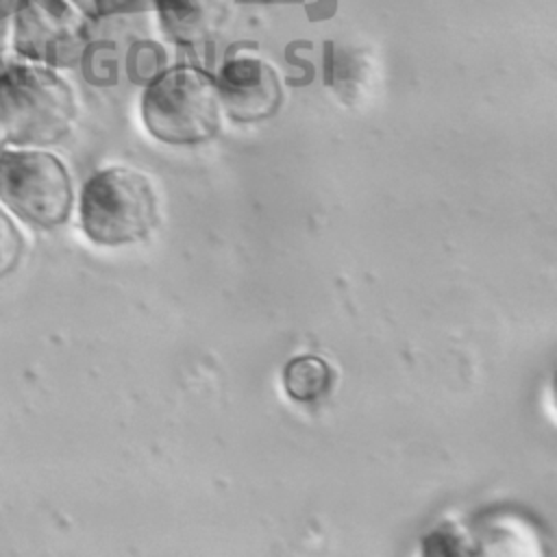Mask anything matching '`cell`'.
I'll return each mask as SVG.
<instances>
[{"label":"cell","mask_w":557,"mask_h":557,"mask_svg":"<svg viewBox=\"0 0 557 557\" xmlns=\"http://www.w3.org/2000/svg\"><path fill=\"white\" fill-rule=\"evenodd\" d=\"M72 181L65 163L46 150L0 152V200L26 224L54 228L70 218Z\"/></svg>","instance_id":"obj_4"},{"label":"cell","mask_w":557,"mask_h":557,"mask_svg":"<svg viewBox=\"0 0 557 557\" xmlns=\"http://www.w3.org/2000/svg\"><path fill=\"white\" fill-rule=\"evenodd\" d=\"M89 17H102L120 9L126 0H74Z\"/></svg>","instance_id":"obj_11"},{"label":"cell","mask_w":557,"mask_h":557,"mask_svg":"<svg viewBox=\"0 0 557 557\" xmlns=\"http://www.w3.org/2000/svg\"><path fill=\"white\" fill-rule=\"evenodd\" d=\"M9 144V133H7V126H4V120L0 115V152L4 150V146Z\"/></svg>","instance_id":"obj_12"},{"label":"cell","mask_w":557,"mask_h":557,"mask_svg":"<svg viewBox=\"0 0 557 557\" xmlns=\"http://www.w3.org/2000/svg\"><path fill=\"white\" fill-rule=\"evenodd\" d=\"M331 370L324 359L313 355H302L292 359L283 372V385L289 398L300 403L320 400L331 387Z\"/></svg>","instance_id":"obj_8"},{"label":"cell","mask_w":557,"mask_h":557,"mask_svg":"<svg viewBox=\"0 0 557 557\" xmlns=\"http://www.w3.org/2000/svg\"><path fill=\"white\" fill-rule=\"evenodd\" d=\"M76 113L74 89L54 67L28 61L0 72V115L9 144L54 146L70 135Z\"/></svg>","instance_id":"obj_1"},{"label":"cell","mask_w":557,"mask_h":557,"mask_svg":"<svg viewBox=\"0 0 557 557\" xmlns=\"http://www.w3.org/2000/svg\"><path fill=\"white\" fill-rule=\"evenodd\" d=\"M89 35V15L74 0H17L11 50L50 67L78 59Z\"/></svg>","instance_id":"obj_5"},{"label":"cell","mask_w":557,"mask_h":557,"mask_svg":"<svg viewBox=\"0 0 557 557\" xmlns=\"http://www.w3.org/2000/svg\"><path fill=\"white\" fill-rule=\"evenodd\" d=\"M222 102L215 78L194 65H174L154 76L141 96L146 131L172 146H194L218 135Z\"/></svg>","instance_id":"obj_2"},{"label":"cell","mask_w":557,"mask_h":557,"mask_svg":"<svg viewBox=\"0 0 557 557\" xmlns=\"http://www.w3.org/2000/svg\"><path fill=\"white\" fill-rule=\"evenodd\" d=\"M81 224L100 246H122L146 237L157 224L150 181L131 168L96 172L81 194Z\"/></svg>","instance_id":"obj_3"},{"label":"cell","mask_w":557,"mask_h":557,"mask_svg":"<svg viewBox=\"0 0 557 557\" xmlns=\"http://www.w3.org/2000/svg\"><path fill=\"white\" fill-rule=\"evenodd\" d=\"M17 0H0V54L11 50Z\"/></svg>","instance_id":"obj_10"},{"label":"cell","mask_w":557,"mask_h":557,"mask_svg":"<svg viewBox=\"0 0 557 557\" xmlns=\"http://www.w3.org/2000/svg\"><path fill=\"white\" fill-rule=\"evenodd\" d=\"M24 255V237L13 220L0 209V278L11 274Z\"/></svg>","instance_id":"obj_9"},{"label":"cell","mask_w":557,"mask_h":557,"mask_svg":"<svg viewBox=\"0 0 557 557\" xmlns=\"http://www.w3.org/2000/svg\"><path fill=\"white\" fill-rule=\"evenodd\" d=\"M235 0H154L163 35L181 46L209 44L226 28Z\"/></svg>","instance_id":"obj_7"},{"label":"cell","mask_w":557,"mask_h":557,"mask_svg":"<svg viewBox=\"0 0 557 557\" xmlns=\"http://www.w3.org/2000/svg\"><path fill=\"white\" fill-rule=\"evenodd\" d=\"M222 111L239 124H255L272 117L283 102V81L278 70L261 57L228 59L218 78Z\"/></svg>","instance_id":"obj_6"}]
</instances>
